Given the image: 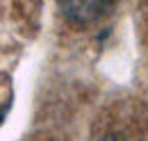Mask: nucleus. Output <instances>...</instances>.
Returning <instances> with one entry per match:
<instances>
[{"instance_id": "1", "label": "nucleus", "mask_w": 148, "mask_h": 141, "mask_svg": "<svg viewBox=\"0 0 148 141\" xmlns=\"http://www.w3.org/2000/svg\"><path fill=\"white\" fill-rule=\"evenodd\" d=\"M59 5L73 23H93L110 12L112 0H59Z\"/></svg>"}]
</instances>
